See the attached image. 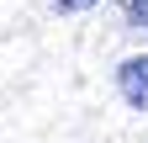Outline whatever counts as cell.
<instances>
[{
    "instance_id": "cell-1",
    "label": "cell",
    "mask_w": 148,
    "mask_h": 143,
    "mask_svg": "<svg viewBox=\"0 0 148 143\" xmlns=\"http://www.w3.org/2000/svg\"><path fill=\"white\" fill-rule=\"evenodd\" d=\"M116 90H122L127 106H148V53L143 58H127L116 69Z\"/></svg>"
},
{
    "instance_id": "cell-3",
    "label": "cell",
    "mask_w": 148,
    "mask_h": 143,
    "mask_svg": "<svg viewBox=\"0 0 148 143\" xmlns=\"http://www.w3.org/2000/svg\"><path fill=\"white\" fill-rule=\"evenodd\" d=\"M85 6H95V0H58V11L69 16V11H85Z\"/></svg>"
},
{
    "instance_id": "cell-2",
    "label": "cell",
    "mask_w": 148,
    "mask_h": 143,
    "mask_svg": "<svg viewBox=\"0 0 148 143\" xmlns=\"http://www.w3.org/2000/svg\"><path fill=\"white\" fill-rule=\"evenodd\" d=\"M122 16H127L132 27H143V32H148V0H122Z\"/></svg>"
}]
</instances>
